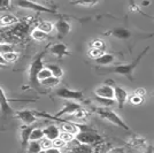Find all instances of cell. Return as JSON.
Here are the masks:
<instances>
[{
	"mask_svg": "<svg viewBox=\"0 0 154 153\" xmlns=\"http://www.w3.org/2000/svg\"><path fill=\"white\" fill-rule=\"evenodd\" d=\"M147 51H148V47H146V48L138 55V58H137L136 60H134L131 64H120V66H116V67H114V68H109V69H107V71H109V73H114V74H119V75H122V76H127L132 81V80H134V77H132L134 70L136 69V67L138 66L139 61L141 60V58L146 54V52Z\"/></svg>",
	"mask_w": 154,
	"mask_h": 153,
	"instance_id": "obj_1",
	"label": "cell"
},
{
	"mask_svg": "<svg viewBox=\"0 0 154 153\" xmlns=\"http://www.w3.org/2000/svg\"><path fill=\"white\" fill-rule=\"evenodd\" d=\"M96 112L100 115L103 119H105V120H107V121H109V122H112L113 124L120 127L121 129H124V130H127V131L130 130V128H129L128 124L123 121L122 119L116 114L113 109L107 108V107H99V108L96 109Z\"/></svg>",
	"mask_w": 154,
	"mask_h": 153,
	"instance_id": "obj_2",
	"label": "cell"
},
{
	"mask_svg": "<svg viewBox=\"0 0 154 153\" xmlns=\"http://www.w3.org/2000/svg\"><path fill=\"white\" fill-rule=\"evenodd\" d=\"M75 140L78 142L79 144H82V145L90 146V145H93V144H97L98 142H100L101 137L98 134H96L94 131L90 130V129H83L78 133Z\"/></svg>",
	"mask_w": 154,
	"mask_h": 153,
	"instance_id": "obj_3",
	"label": "cell"
},
{
	"mask_svg": "<svg viewBox=\"0 0 154 153\" xmlns=\"http://www.w3.org/2000/svg\"><path fill=\"white\" fill-rule=\"evenodd\" d=\"M79 109H82L81 107V105L76 101H66L63 105V107L62 109L57 113V114L54 115V116H51V115H46V114H40V113H37V112H35V114L38 115V116H46V117H50V119H58L60 116H62V115H72L75 114L76 112H78Z\"/></svg>",
	"mask_w": 154,
	"mask_h": 153,
	"instance_id": "obj_4",
	"label": "cell"
},
{
	"mask_svg": "<svg viewBox=\"0 0 154 153\" xmlns=\"http://www.w3.org/2000/svg\"><path fill=\"white\" fill-rule=\"evenodd\" d=\"M57 96L67 99V100H81L83 98V93L81 91H74V90L67 89V88H60L57 91Z\"/></svg>",
	"mask_w": 154,
	"mask_h": 153,
	"instance_id": "obj_5",
	"label": "cell"
},
{
	"mask_svg": "<svg viewBox=\"0 0 154 153\" xmlns=\"http://www.w3.org/2000/svg\"><path fill=\"white\" fill-rule=\"evenodd\" d=\"M94 93L98 98H105V99H115V90L109 84H103L101 86L94 90Z\"/></svg>",
	"mask_w": 154,
	"mask_h": 153,
	"instance_id": "obj_6",
	"label": "cell"
},
{
	"mask_svg": "<svg viewBox=\"0 0 154 153\" xmlns=\"http://www.w3.org/2000/svg\"><path fill=\"white\" fill-rule=\"evenodd\" d=\"M16 114L20 117V120H22V122L26 126H31L32 123H35V122L37 121V115L35 114V111L24 109V111L16 112Z\"/></svg>",
	"mask_w": 154,
	"mask_h": 153,
	"instance_id": "obj_7",
	"label": "cell"
},
{
	"mask_svg": "<svg viewBox=\"0 0 154 153\" xmlns=\"http://www.w3.org/2000/svg\"><path fill=\"white\" fill-rule=\"evenodd\" d=\"M15 4L19 7H22V8L33 9V11H38V12H46V13H54L53 9H50L47 7L42 6L40 4H37V2H31V1H16Z\"/></svg>",
	"mask_w": 154,
	"mask_h": 153,
	"instance_id": "obj_8",
	"label": "cell"
},
{
	"mask_svg": "<svg viewBox=\"0 0 154 153\" xmlns=\"http://www.w3.org/2000/svg\"><path fill=\"white\" fill-rule=\"evenodd\" d=\"M115 90V100L117 102V106L120 108H123L124 104L128 100V92L121 86H114Z\"/></svg>",
	"mask_w": 154,
	"mask_h": 153,
	"instance_id": "obj_9",
	"label": "cell"
},
{
	"mask_svg": "<svg viewBox=\"0 0 154 153\" xmlns=\"http://www.w3.org/2000/svg\"><path fill=\"white\" fill-rule=\"evenodd\" d=\"M44 134H45V137L51 139L52 142L54 139H57L60 137V134H61V129L55 126V124H50L44 129Z\"/></svg>",
	"mask_w": 154,
	"mask_h": 153,
	"instance_id": "obj_10",
	"label": "cell"
},
{
	"mask_svg": "<svg viewBox=\"0 0 154 153\" xmlns=\"http://www.w3.org/2000/svg\"><path fill=\"white\" fill-rule=\"evenodd\" d=\"M0 108L2 111V113L5 115H9L14 113V111L12 109V107L9 106V102H8V99L5 96V92L4 90L0 88Z\"/></svg>",
	"mask_w": 154,
	"mask_h": 153,
	"instance_id": "obj_11",
	"label": "cell"
},
{
	"mask_svg": "<svg viewBox=\"0 0 154 153\" xmlns=\"http://www.w3.org/2000/svg\"><path fill=\"white\" fill-rule=\"evenodd\" d=\"M44 67H43V62H42V57L38 58L33 64H31V67H30V80H31L32 82H35V81H38L37 80V76H38V73L40 70L43 69Z\"/></svg>",
	"mask_w": 154,
	"mask_h": 153,
	"instance_id": "obj_12",
	"label": "cell"
},
{
	"mask_svg": "<svg viewBox=\"0 0 154 153\" xmlns=\"http://www.w3.org/2000/svg\"><path fill=\"white\" fill-rule=\"evenodd\" d=\"M108 33L117 39H129L131 37V31L125 28H115Z\"/></svg>",
	"mask_w": 154,
	"mask_h": 153,
	"instance_id": "obj_13",
	"label": "cell"
},
{
	"mask_svg": "<svg viewBox=\"0 0 154 153\" xmlns=\"http://www.w3.org/2000/svg\"><path fill=\"white\" fill-rule=\"evenodd\" d=\"M60 129H61V131L68 133V134H71L74 135V136H77L78 133L81 131L79 126H76V124H74L71 122H62L60 124Z\"/></svg>",
	"mask_w": 154,
	"mask_h": 153,
	"instance_id": "obj_14",
	"label": "cell"
},
{
	"mask_svg": "<svg viewBox=\"0 0 154 153\" xmlns=\"http://www.w3.org/2000/svg\"><path fill=\"white\" fill-rule=\"evenodd\" d=\"M33 130V128H31V126H23L21 128V138H22V146L26 147L29 145L30 142V136Z\"/></svg>",
	"mask_w": 154,
	"mask_h": 153,
	"instance_id": "obj_15",
	"label": "cell"
},
{
	"mask_svg": "<svg viewBox=\"0 0 154 153\" xmlns=\"http://www.w3.org/2000/svg\"><path fill=\"white\" fill-rule=\"evenodd\" d=\"M54 28L57 29L59 36H61V37H63V36H66V35H68L69 31H70V24H69L68 22L63 21V20L58 21V22L55 23Z\"/></svg>",
	"mask_w": 154,
	"mask_h": 153,
	"instance_id": "obj_16",
	"label": "cell"
},
{
	"mask_svg": "<svg viewBox=\"0 0 154 153\" xmlns=\"http://www.w3.org/2000/svg\"><path fill=\"white\" fill-rule=\"evenodd\" d=\"M115 60L116 58L114 54H112V53H105L103 55H101L99 59H97L94 61H96L97 64H100V66H109V64H114Z\"/></svg>",
	"mask_w": 154,
	"mask_h": 153,
	"instance_id": "obj_17",
	"label": "cell"
},
{
	"mask_svg": "<svg viewBox=\"0 0 154 153\" xmlns=\"http://www.w3.org/2000/svg\"><path fill=\"white\" fill-rule=\"evenodd\" d=\"M50 52L54 55H58V57H63L64 54L68 53V48L67 46L62 43H59V44L53 45L51 48H50Z\"/></svg>",
	"mask_w": 154,
	"mask_h": 153,
	"instance_id": "obj_18",
	"label": "cell"
},
{
	"mask_svg": "<svg viewBox=\"0 0 154 153\" xmlns=\"http://www.w3.org/2000/svg\"><path fill=\"white\" fill-rule=\"evenodd\" d=\"M28 152L29 153H42L43 147L40 145V142L37 140H30L28 145Z\"/></svg>",
	"mask_w": 154,
	"mask_h": 153,
	"instance_id": "obj_19",
	"label": "cell"
},
{
	"mask_svg": "<svg viewBox=\"0 0 154 153\" xmlns=\"http://www.w3.org/2000/svg\"><path fill=\"white\" fill-rule=\"evenodd\" d=\"M19 20L16 19L14 15H11V14H5L2 16H0V24L1 26H9V24H13V23H16Z\"/></svg>",
	"mask_w": 154,
	"mask_h": 153,
	"instance_id": "obj_20",
	"label": "cell"
},
{
	"mask_svg": "<svg viewBox=\"0 0 154 153\" xmlns=\"http://www.w3.org/2000/svg\"><path fill=\"white\" fill-rule=\"evenodd\" d=\"M43 138H45L44 129L33 128V130H32V133H31V136H30V140H37V142H40Z\"/></svg>",
	"mask_w": 154,
	"mask_h": 153,
	"instance_id": "obj_21",
	"label": "cell"
},
{
	"mask_svg": "<svg viewBox=\"0 0 154 153\" xmlns=\"http://www.w3.org/2000/svg\"><path fill=\"white\" fill-rule=\"evenodd\" d=\"M47 68L51 70L52 75L54 77H57V78H61V77L63 76V70H62V68L60 67V66H58V64H47Z\"/></svg>",
	"mask_w": 154,
	"mask_h": 153,
	"instance_id": "obj_22",
	"label": "cell"
},
{
	"mask_svg": "<svg viewBox=\"0 0 154 153\" xmlns=\"http://www.w3.org/2000/svg\"><path fill=\"white\" fill-rule=\"evenodd\" d=\"M31 37L35 40H37V42H44L47 38V33L43 32L42 30H39L38 28H35L31 31Z\"/></svg>",
	"mask_w": 154,
	"mask_h": 153,
	"instance_id": "obj_23",
	"label": "cell"
},
{
	"mask_svg": "<svg viewBox=\"0 0 154 153\" xmlns=\"http://www.w3.org/2000/svg\"><path fill=\"white\" fill-rule=\"evenodd\" d=\"M38 28L39 30H42L43 32H45V33H51L53 30H54V26H53V23L51 22H48V21H42L40 23L38 24Z\"/></svg>",
	"mask_w": 154,
	"mask_h": 153,
	"instance_id": "obj_24",
	"label": "cell"
},
{
	"mask_svg": "<svg viewBox=\"0 0 154 153\" xmlns=\"http://www.w3.org/2000/svg\"><path fill=\"white\" fill-rule=\"evenodd\" d=\"M52 76H53V75H52L51 70L48 69L47 67H44V68L38 73L37 80L40 81V83H42L43 81H45V80H47V78H50V77H52Z\"/></svg>",
	"mask_w": 154,
	"mask_h": 153,
	"instance_id": "obj_25",
	"label": "cell"
},
{
	"mask_svg": "<svg viewBox=\"0 0 154 153\" xmlns=\"http://www.w3.org/2000/svg\"><path fill=\"white\" fill-rule=\"evenodd\" d=\"M96 100L99 102V104H101L103 107H107V108L117 105V102H116L115 99H105V98H98V97H97Z\"/></svg>",
	"mask_w": 154,
	"mask_h": 153,
	"instance_id": "obj_26",
	"label": "cell"
},
{
	"mask_svg": "<svg viewBox=\"0 0 154 153\" xmlns=\"http://www.w3.org/2000/svg\"><path fill=\"white\" fill-rule=\"evenodd\" d=\"M42 84L46 86V88H53V86H57L58 84H60V78H57V77L52 76L50 78H47L45 81H43Z\"/></svg>",
	"mask_w": 154,
	"mask_h": 153,
	"instance_id": "obj_27",
	"label": "cell"
},
{
	"mask_svg": "<svg viewBox=\"0 0 154 153\" xmlns=\"http://www.w3.org/2000/svg\"><path fill=\"white\" fill-rule=\"evenodd\" d=\"M105 54V50H99V48H93V47H91L90 51H89V57L92 58V59H99V58L103 55Z\"/></svg>",
	"mask_w": 154,
	"mask_h": 153,
	"instance_id": "obj_28",
	"label": "cell"
},
{
	"mask_svg": "<svg viewBox=\"0 0 154 153\" xmlns=\"http://www.w3.org/2000/svg\"><path fill=\"white\" fill-rule=\"evenodd\" d=\"M59 138H61L62 140H64L67 144H70V143H72V142L75 140L76 136H74V135H71V134H68V133H64V131H61Z\"/></svg>",
	"mask_w": 154,
	"mask_h": 153,
	"instance_id": "obj_29",
	"label": "cell"
},
{
	"mask_svg": "<svg viewBox=\"0 0 154 153\" xmlns=\"http://www.w3.org/2000/svg\"><path fill=\"white\" fill-rule=\"evenodd\" d=\"M14 52V45L12 44H0V54L5 55L6 53Z\"/></svg>",
	"mask_w": 154,
	"mask_h": 153,
	"instance_id": "obj_30",
	"label": "cell"
},
{
	"mask_svg": "<svg viewBox=\"0 0 154 153\" xmlns=\"http://www.w3.org/2000/svg\"><path fill=\"white\" fill-rule=\"evenodd\" d=\"M17 58H19V54H17L16 52H9V53H6V54L4 55V59H5V61H6L7 64L16 61Z\"/></svg>",
	"mask_w": 154,
	"mask_h": 153,
	"instance_id": "obj_31",
	"label": "cell"
},
{
	"mask_svg": "<svg viewBox=\"0 0 154 153\" xmlns=\"http://www.w3.org/2000/svg\"><path fill=\"white\" fill-rule=\"evenodd\" d=\"M92 150H91L90 146L88 145H76L75 148H74V153H91Z\"/></svg>",
	"mask_w": 154,
	"mask_h": 153,
	"instance_id": "obj_32",
	"label": "cell"
},
{
	"mask_svg": "<svg viewBox=\"0 0 154 153\" xmlns=\"http://www.w3.org/2000/svg\"><path fill=\"white\" fill-rule=\"evenodd\" d=\"M40 145H42V147H43V151H46V150H48V148L53 147V142L45 137V138H43V139L40 140Z\"/></svg>",
	"mask_w": 154,
	"mask_h": 153,
	"instance_id": "obj_33",
	"label": "cell"
},
{
	"mask_svg": "<svg viewBox=\"0 0 154 153\" xmlns=\"http://www.w3.org/2000/svg\"><path fill=\"white\" fill-rule=\"evenodd\" d=\"M129 101H130L131 105H140L143 102V98L137 96V95H134V96L129 97Z\"/></svg>",
	"mask_w": 154,
	"mask_h": 153,
	"instance_id": "obj_34",
	"label": "cell"
},
{
	"mask_svg": "<svg viewBox=\"0 0 154 153\" xmlns=\"http://www.w3.org/2000/svg\"><path fill=\"white\" fill-rule=\"evenodd\" d=\"M76 6H83V7H92L96 6L98 1H79V2H72Z\"/></svg>",
	"mask_w": 154,
	"mask_h": 153,
	"instance_id": "obj_35",
	"label": "cell"
},
{
	"mask_svg": "<svg viewBox=\"0 0 154 153\" xmlns=\"http://www.w3.org/2000/svg\"><path fill=\"white\" fill-rule=\"evenodd\" d=\"M93 48H99V50H105V43H103L101 39H97L94 40L92 45H91Z\"/></svg>",
	"mask_w": 154,
	"mask_h": 153,
	"instance_id": "obj_36",
	"label": "cell"
},
{
	"mask_svg": "<svg viewBox=\"0 0 154 153\" xmlns=\"http://www.w3.org/2000/svg\"><path fill=\"white\" fill-rule=\"evenodd\" d=\"M67 145V143L62 140L61 138H57V139L53 140V147H57V148H61V147H64Z\"/></svg>",
	"mask_w": 154,
	"mask_h": 153,
	"instance_id": "obj_37",
	"label": "cell"
},
{
	"mask_svg": "<svg viewBox=\"0 0 154 153\" xmlns=\"http://www.w3.org/2000/svg\"><path fill=\"white\" fill-rule=\"evenodd\" d=\"M74 115L77 117V120H78V119H79V120H82V119H84V116H85V112H84V109H79V111L76 112Z\"/></svg>",
	"mask_w": 154,
	"mask_h": 153,
	"instance_id": "obj_38",
	"label": "cell"
},
{
	"mask_svg": "<svg viewBox=\"0 0 154 153\" xmlns=\"http://www.w3.org/2000/svg\"><path fill=\"white\" fill-rule=\"evenodd\" d=\"M135 95H137V96H139V97H141V98H143V97L146 95V90L139 88V89H137L135 91Z\"/></svg>",
	"mask_w": 154,
	"mask_h": 153,
	"instance_id": "obj_39",
	"label": "cell"
},
{
	"mask_svg": "<svg viewBox=\"0 0 154 153\" xmlns=\"http://www.w3.org/2000/svg\"><path fill=\"white\" fill-rule=\"evenodd\" d=\"M44 153H61V151H60V148H57V147H51V148L44 151Z\"/></svg>",
	"mask_w": 154,
	"mask_h": 153,
	"instance_id": "obj_40",
	"label": "cell"
},
{
	"mask_svg": "<svg viewBox=\"0 0 154 153\" xmlns=\"http://www.w3.org/2000/svg\"><path fill=\"white\" fill-rule=\"evenodd\" d=\"M7 62L5 61V59H4V55H1L0 54V66H5Z\"/></svg>",
	"mask_w": 154,
	"mask_h": 153,
	"instance_id": "obj_41",
	"label": "cell"
},
{
	"mask_svg": "<svg viewBox=\"0 0 154 153\" xmlns=\"http://www.w3.org/2000/svg\"><path fill=\"white\" fill-rule=\"evenodd\" d=\"M144 153H154V148L152 146H148L147 150H146V151H145Z\"/></svg>",
	"mask_w": 154,
	"mask_h": 153,
	"instance_id": "obj_42",
	"label": "cell"
},
{
	"mask_svg": "<svg viewBox=\"0 0 154 153\" xmlns=\"http://www.w3.org/2000/svg\"><path fill=\"white\" fill-rule=\"evenodd\" d=\"M149 4H151V2H149V1H143V2H141V6H148V5H149Z\"/></svg>",
	"mask_w": 154,
	"mask_h": 153,
	"instance_id": "obj_43",
	"label": "cell"
},
{
	"mask_svg": "<svg viewBox=\"0 0 154 153\" xmlns=\"http://www.w3.org/2000/svg\"><path fill=\"white\" fill-rule=\"evenodd\" d=\"M1 67H4V66H0V68H1Z\"/></svg>",
	"mask_w": 154,
	"mask_h": 153,
	"instance_id": "obj_44",
	"label": "cell"
},
{
	"mask_svg": "<svg viewBox=\"0 0 154 153\" xmlns=\"http://www.w3.org/2000/svg\"><path fill=\"white\" fill-rule=\"evenodd\" d=\"M115 153H117V152H115Z\"/></svg>",
	"mask_w": 154,
	"mask_h": 153,
	"instance_id": "obj_45",
	"label": "cell"
}]
</instances>
